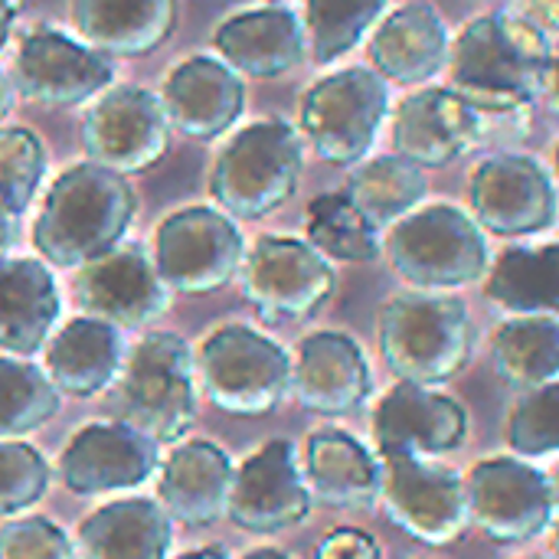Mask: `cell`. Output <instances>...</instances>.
Masks as SVG:
<instances>
[{
  "label": "cell",
  "instance_id": "28",
  "mask_svg": "<svg viewBox=\"0 0 559 559\" xmlns=\"http://www.w3.org/2000/svg\"><path fill=\"white\" fill-rule=\"evenodd\" d=\"M124 367L121 331L102 318L69 321L46 347V373L59 393L88 400L118 383Z\"/></svg>",
  "mask_w": 559,
  "mask_h": 559
},
{
  "label": "cell",
  "instance_id": "10",
  "mask_svg": "<svg viewBox=\"0 0 559 559\" xmlns=\"http://www.w3.org/2000/svg\"><path fill=\"white\" fill-rule=\"evenodd\" d=\"M472 527L495 544H531L557 521L559 498L554 478L521 455H491L468 478Z\"/></svg>",
  "mask_w": 559,
  "mask_h": 559
},
{
  "label": "cell",
  "instance_id": "33",
  "mask_svg": "<svg viewBox=\"0 0 559 559\" xmlns=\"http://www.w3.org/2000/svg\"><path fill=\"white\" fill-rule=\"evenodd\" d=\"M357 210L380 229L393 226L426 200V174L413 160L400 154H383L373 160H360V167L350 174L344 190Z\"/></svg>",
  "mask_w": 559,
  "mask_h": 559
},
{
  "label": "cell",
  "instance_id": "30",
  "mask_svg": "<svg viewBox=\"0 0 559 559\" xmlns=\"http://www.w3.org/2000/svg\"><path fill=\"white\" fill-rule=\"evenodd\" d=\"M170 544V514L151 498L111 501L79 527L85 559H167Z\"/></svg>",
  "mask_w": 559,
  "mask_h": 559
},
{
  "label": "cell",
  "instance_id": "50",
  "mask_svg": "<svg viewBox=\"0 0 559 559\" xmlns=\"http://www.w3.org/2000/svg\"><path fill=\"white\" fill-rule=\"evenodd\" d=\"M554 167H557V174H559V144H557V151H554Z\"/></svg>",
  "mask_w": 559,
  "mask_h": 559
},
{
  "label": "cell",
  "instance_id": "6",
  "mask_svg": "<svg viewBox=\"0 0 559 559\" xmlns=\"http://www.w3.org/2000/svg\"><path fill=\"white\" fill-rule=\"evenodd\" d=\"M301 138L285 121H255L242 128L216 157L210 193L239 219H259L285 206L301 180Z\"/></svg>",
  "mask_w": 559,
  "mask_h": 559
},
{
  "label": "cell",
  "instance_id": "7",
  "mask_svg": "<svg viewBox=\"0 0 559 559\" xmlns=\"http://www.w3.org/2000/svg\"><path fill=\"white\" fill-rule=\"evenodd\" d=\"M197 373L206 400L242 419L275 413L292 390L288 350L246 324L213 331L197 350Z\"/></svg>",
  "mask_w": 559,
  "mask_h": 559
},
{
  "label": "cell",
  "instance_id": "18",
  "mask_svg": "<svg viewBox=\"0 0 559 559\" xmlns=\"http://www.w3.org/2000/svg\"><path fill=\"white\" fill-rule=\"evenodd\" d=\"M157 442L128 423H88L82 426L62 459L59 481L72 495H105L138 488L157 472Z\"/></svg>",
  "mask_w": 559,
  "mask_h": 559
},
{
  "label": "cell",
  "instance_id": "15",
  "mask_svg": "<svg viewBox=\"0 0 559 559\" xmlns=\"http://www.w3.org/2000/svg\"><path fill=\"white\" fill-rule=\"evenodd\" d=\"M311 488L288 439H272L233 475L226 518L249 534H282L311 518Z\"/></svg>",
  "mask_w": 559,
  "mask_h": 559
},
{
  "label": "cell",
  "instance_id": "44",
  "mask_svg": "<svg viewBox=\"0 0 559 559\" xmlns=\"http://www.w3.org/2000/svg\"><path fill=\"white\" fill-rule=\"evenodd\" d=\"M544 95H547L550 108H554V111H559V52H554V59H550V66H547Z\"/></svg>",
  "mask_w": 559,
  "mask_h": 559
},
{
  "label": "cell",
  "instance_id": "12",
  "mask_svg": "<svg viewBox=\"0 0 559 559\" xmlns=\"http://www.w3.org/2000/svg\"><path fill=\"white\" fill-rule=\"evenodd\" d=\"M468 203L475 223L501 239L540 236L559 213L554 174L537 157L518 151L491 154L472 170Z\"/></svg>",
  "mask_w": 559,
  "mask_h": 559
},
{
  "label": "cell",
  "instance_id": "8",
  "mask_svg": "<svg viewBox=\"0 0 559 559\" xmlns=\"http://www.w3.org/2000/svg\"><path fill=\"white\" fill-rule=\"evenodd\" d=\"M390 115V88L377 69L350 66L318 79L298 108V121L314 154L334 167L360 164Z\"/></svg>",
  "mask_w": 559,
  "mask_h": 559
},
{
  "label": "cell",
  "instance_id": "34",
  "mask_svg": "<svg viewBox=\"0 0 559 559\" xmlns=\"http://www.w3.org/2000/svg\"><path fill=\"white\" fill-rule=\"evenodd\" d=\"M308 242L337 262H373L380 255V229L357 210L347 193H321L308 206Z\"/></svg>",
  "mask_w": 559,
  "mask_h": 559
},
{
  "label": "cell",
  "instance_id": "24",
  "mask_svg": "<svg viewBox=\"0 0 559 559\" xmlns=\"http://www.w3.org/2000/svg\"><path fill=\"white\" fill-rule=\"evenodd\" d=\"M449 26L432 3H406L380 20L370 39L373 69L396 85H429L449 66Z\"/></svg>",
  "mask_w": 559,
  "mask_h": 559
},
{
  "label": "cell",
  "instance_id": "27",
  "mask_svg": "<svg viewBox=\"0 0 559 559\" xmlns=\"http://www.w3.org/2000/svg\"><path fill=\"white\" fill-rule=\"evenodd\" d=\"M72 26L105 56H147L170 39L180 0H72Z\"/></svg>",
  "mask_w": 559,
  "mask_h": 559
},
{
  "label": "cell",
  "instance_id": "26",
  "mask_svg": "<svg viewBox=\"0 0 559 559\" xmlns=\"http://www.w3.org/2000/svg\"><path fill=\"white\" fill-rule=\"evenodd\" d=\"M311 498L328 508L360 511L380 501V462L377 455L344 429H318L305 442L301 459Z\"/></svg>",
  "mask_w": 559,
  "mask_h": 559
},
{
  "label": "cell",
  "instance_id": "42",
  "mask_svg": "<svg viewBox=\"0 0 559 559\" xmlns=\"http://www.w3.org/2000/svg\"><path fill=\"white\" fill-rule=\"evenodd\" d=\"M518 13L534 20L544 33H559V0H518Z\"/></svg>",
  "mask_w": 559,
  "mask_h": 559
},
{
  "label": "cell",
  "instance_id": "9",
  "mask_svg": "<svg viewBox=\"0 0 559 559\" xmlns=\"http://www.w3.org/2000/svg\"><path fill=\"white\" fill-rule=\"evenodd\" d=\"M380 501L386 518L426 547H452L472 527L465 478L416 452L380 455Z\"/></svg>",
  "mask_w": 559,
  "mask_h": 559
},
{
  "label": "cell",
  "instance_id": "29",
  "mask_svg": "<svg viewBox=\"0 0 559 559\" xmlns=\"http://www.w3.org/2000/svg\"><path fill=\"white\" fill-rule=\"evenodd\" d=\"M59 308V288L43 262L0 259V350L20 357L43 350Z\"/></svg>",
  "mask_w": 559,
  "mask_h": 559
},
{
  "label": "cell",
  "instance_id": "51",
  "mask_svg": "<svg viewBox=\"0 0 559 559\" xmlns=\"http://www.w3.org/2000/svg\"><path fill=\"white\" fill-rule=\"evenodd\" d=\"M554 485H557V498H559V472H557V478H554Z\"/></svg>",
  "mask_w": 559,
  "mask_h": 559
},
{
  "label": "cell",
  "instance_id": "41",
  "mask_svg": "<svg viewBox=\"0 0 559 559\" xmlns=\"http://www.w3.org/2000/svg\"><path fill=\"white\" fill-rule=\"evenodd\" d=\"M314 559H383L380 544L360 527H334L314 550Z\"/></svg>",
  "mask_w": 559,
  "mask_h": 559
},
{
  "label": "cell",
  "instance_id": "31",
  "mask_svg": "<svg viewBox=\"0 0 559 559\" xmlns=\"http://www.w3.org/2000/svg\"><path fill=\"white\" fill-rule=\"evenodd\" d=\"M485 298L508 314L559 318V242L504 249L485 275Z\"/></svg>",
  "mask_w": 559,
  "mask_h": 559
},
{
  "label": "cell",
  "instance_id": "43",
  "mask_svg": "<svg viewBox=\"0 0 559 559\" xmlns=\"http://www.w3.org/2000/svg\"><path fill=\"white\" fill-rule=\"evenodd\" d=\"M16 216H20V213H13V210L7 206V200L0 197V259H3V255L13 249V242H16V233H20Z\"/></svg>",
  "mask_w": 559,
  "mask_h": 559
},
{
  "label": "cell",
  "instance_id": "45",
  "mask_svg": "<svg viewBox=\"0 0 559 559\" xmlns=\"http://www.w3.org/2000/svg\"><path fill=\"white\" fill-rule=\"evenodd\" d=\"M16 10H20V0H0V49L10 36V23H13Z\"/></svg>",
  "mask_w": 559,
  "mask_h": 559
},
{
  "label": "cell",
  "instance_id": "13",
  "mask_svg": "<svg viewBox=\"0 0 559 559\" xmlns=\"http://www.w3.org/2000/svg\"><path fill=\"white\" fill-rule=\"evenodd\" d=\"M337 288L331 262L305 239L262 236L242 259V295L265 321H305Z\"/></svg>",
  "mask_w": 559,
  "mask_h": 559
},
{
  "label": "cell",
  "instance_id": "47",
  "mask_svg": "<svg viewBox=\"0 0 559 559\" xmlns=\"http://www.w3.org/2000/svg\"><path fill=\"white\" fill-rule=\"evenodd\" d=\"M10 102H13V92H10V79L3 75V69H0V118L10 111Z\"/></svg>",
  "mask_w": 559,
  "mask_h": 559
},
{
  "label": "cell",
  "instance_id": "39",
  "mask_svg": "<svg viewBox=\"0 0 559 559\" xmlns=\"http://www.w3.org/2000/svg\"><path fill=\"white\" fill-rule=\"evenodd\" d=\"M49 488L46 459L16 439H0V518L33 508Z\"/></svg>",
  "mask_w": 559,
  "mask_h": 559
},
{
  "label": "cell",
  "instance_id": "52",
  "mask_svg": "<svg viewBox=\"0 0 559 559\" xmlns=\"http://www.w3.org/2000/svg\"><path fill=\"white\" fill-rule=\"evenodd\" d=\"M521 559H547V557H521Z\"/></svg>",
  "mask_w": 559,
  "mask_h": 559
},
{
  "label": "cell",
  "instance_id": "40",
  "mask_svg": "<svg viewBox=\"0 0 559 559\" xmlns=\"http://www.w3.org/2000/svg\"><path fill=\"white\" fill-rule=\"evenodd\" d=\"M0 559H79L72 537L46 521V518H23L0 527Z\"/></svg>",
  "mask_w": 559,
  "mask_h": 559
},
{
  "label": "cell",
  "instance_id": "19",
  "mask_svg": "<svg viewBox=\"0 0 559 559\" xmlns=\"http://www.w3.org/2000/svg\"><path fill=\"white\" fill-rule=\"evenodd\" d=\"M75 298L88 318L115 328H147L167 311L170 288L141 249H111L82 265Z\"/></svg>",
  "mask_w": 559,
  "mask_h": 559
},
{
  "label": "cell",
  "instance_id": "2",
  "mask_svg": "<svg viewBox=\"0 0 559 559\" xmlns=\"http://www.w3.org/2000/svg\"><path fill=\"white\" fill-rule=\"evenodd\" d=\"M134 210L138 197L124 174L95 160L69 167L33 223V246L59 269L88 265L118 246Z\"/></svg>",
  "mask_w": 559,
  "mask_h": 559
},
{
  "label": "cell",
  "instance_id": "3",
  "mask_svg": "<svg viewBox=\"0 0 559 559\" xmlns=\"http://www.w3.org/2000/svg\"><path fill=\"white\" fill-rule=\"evenodd\" d=\"M380 354L396 380L442 386L455 380L475 354V321L468 305L449 292H400L380 308Z\"/></svg>",
  "mask_w": 559,
  "mask_h": 559
},
{
  "label": "cell",
  "instance_id": "38",
  "mask_svg": "<svg viewBox=\"0 0 559 559\" xmlns=\"http://www.w3.org/2000/svg\"><path fill=\"white\" fill-rule=\"evenodd\" d=\"M46 151L29 128H0V197L23 213L43 180Z\"/></svg>",
  "mask_w": 559,
  "mask_h": 559
},
{
  "label": "cell",
  "instance_id": "20",
  "mask_svg": "<svg viewBox=\"0 0 559 559\" xmlns=\"http://www.w3.org/2000/svg\"><path fill=\"white\" fill-rule=\"evenodd\" d=\"M295 400L318 416H350L373 393L364 347L341 331H314L298 344L292 364Z\"/></svg>",
  "mask_w": 559,
  "mask_h": 559
},
{
  "label": "cell",
  "instance_id": "37",
  "mask_svg": "<svg viewBox=\"0 0 559 559\" xmlns=\"http://www.w3.org/2000/svg\"><path fill=\"white\" fill-rule=\"evenodd\" d=\"M504 442L521 459L559 455V380L518 396L504 423Z\"/></svg>",
  "mask_w": 559,
  "mask_h": 559
},
{
  "label": "cell",
  "instance_id": "22",
  "mask_svg": "<svg viewBox=\"0 0 559 559\" xmlns=\"http://www.w3.org/2000/svg\"><path fill=\"white\" fill-rule=\"evenodd\" d=\"M160 102L170 128L193 141H210L229 131L242 115L246 85L233 66L210 56H190L167 75Z\"/></svg>",
  "mask_w": 559,
  "mask_h": 559
},
{
  "label": "cell",
  "instance_id": "14",
  "mask_svg": "<svg viewBox=\"0 0 559 559\" xmlns=\"http://www.w3.org/2000/svg\"><path fill=\"white\" fill-rule=\"evenodd\" d=\"M82 141L95 164L124 177L141 174L170 151V118L154 92L118 85L85 115Z\"/></svg>",
  "mask_w": 559,
  "mask_h": 559
},
{
  "label": "cell",
  "instance_id": "4",
  "mask_svg": "<svg viewBox=\"0 0 559 559\" xmlns=\"http://www.w3.org/2000/svg\"><path fill=\"white\" fill-rule=\"evenodd\" d=\"M393 272L419 292H452L485 282L491 249L485 229L455 203L436 200L396 219L386 233Z\"/></svg>",
  "mask_w": 559,
  "mask_h": 559
},
{
  "label": "cell",
  "instance_id": "32",
  "mask_svg": "<svg viewBox=\"0 0 559 559\" xmlns=\"http://www.w3.org/2000/svg\"><path fill=\"white\" fill-rule=\"evenodd\" d=\"M491 360L518 393L559 380V318L511 314L491 337Z\"/></svg>",
  "mask_w": 559,
  "mask_h": 559
},
{
  "label": "cell",
  "instance_id": "46",
  "mask_svg": "<svg viewBox=\"0 0 559 559\" xmlns=\"http://www.w3.org/2000/svg\"><path fill=\"white\" fill-rule=\"evenodd\" d=\"M177 559H229L226 557V550L223 547H200V550H190V554H183V557Z\"/></svg>",
  "mask_w": 559,
  "mask_h": 559
},
{
  "label": "cell",
  "instance_id": "25",
  "mask_svg": "<svg viewBox=\"0 0 559 559\" xmlns=\"http://www.w3.org/2000/svg\"><path fill=\"white\" fill-rule=\"evenodd\" d=\"M216 49L226 66L255 79H275L301 66L308 52V36L288 7H262L229 16L216 36Z\"/></svg>",
  "mask_w": 559,
  "mask_h": 559
},
{
  "label": "cell",
  "instance_id": "48",
  "mask_svg": "<svg viewBox=\"0 0 559 559\" xmlns=\"http://www.w3.org/2000/svg\"><path fill=\"white\" fill-rule=\"evenodd\" d=\"M242 559H295V557H288L285 550H275V547H259V550H249Z\"/></svg>",
  "mask_w": 559,
  "mask_h": 559
},
{
  "label": "cell",
  "instance_id": "17",
  "mask_svg": "<svg viewBox=\"0 0 559 559\" xmlns=\"http://www.w3.org/2000/svg\"><path fill=\"white\" fill-rule=\"evenodd\" d=\"M468 409L455 396L413 380L390 386L373 409V442L380 455H452L468 442Z\"/></svg>",
  "mask_w": 559,
  "mask_h": 559
},
{
  "label": "cell",
  "instance_id": "35",
  "mask_svg": "<svg viewBox=\"0 0 559 559\" xmlns=\"http://www.w3.org/2000/svg\"><path fill=\"white\" fill-rule=\"evenodd\" d=\"M390 0H305L308 52L318 66L354 52L383 20Z\"/></svg>",
  "mask_w": 559,
  "mask_h": 559
},
{
  "label": "cell",
  "instance_id": "21",
  "mask_svg": "<svg viewBox=\"0 0 559 559\" xmlns=\"http://www.w3.org/2000/svg\"><path fill=\"white\" fill-rule=\"evenodd\" d=\"M111 75L105 52L52 29H33L16 56V85L36 105H79L105 92Z\"/></svg>",
  "mask_w": 559,
  "mask_h": 559
},
{
  "label": "cell",
  "instance_id": "16",
  "mask_svg": "<svg viewBox=\"0 0 559 559\" xmlns=\"http://www.w3.org/2000/svg\"><path fill=\"white\" fill-rule=\"evenodd\" d=\"M485 138V115L452 85H419L393 115V154L439 170L472 154Z\"/></svg>",
  "mask_w": 559,
  "mask_h": 559
},
{
  "label": "cell",
  "instance_id": "11",
  "mask_svg": "<svg viewBox=\"0 0 559 559\" xmlns=\"http://www.w3.org/2000/svg\"><path fill=\"white\" fill-rule=\"evenodd\" d=\"M246 242L236 223L210 206H187L157 226L154 265L170 292L210 295L242 269Z\"/></svg>",
  "mask_w": 559,
  "mask_h": 559
},
{
  "label": "cell",
  "instance_id": "36",
  "mask_svg": "<svg viewBox=\"0 0 559 559\" xmlns=\"http://www.w3.org/2000/svg\"><path fill=\"white\" fill-rule=\"evenodd\" d=\"M59 413V390L46 370L0 357V439H20Z\"/></svg>",
  "mask_w": 559,
  "mask_h": 559
},
{
  "label": "cell",
  "instance_id": "23",
  "mask_svg": "<svg viewBox=\"0 0 559 559\" xmlns=\"http://www.w3.org/2000/svg\"><path fill=\"white\" fill-rule=\"evenodd\" d=\"M236 465L206 439L177 445L160 465V508L183 527H213L229 511Z\"/></svg>",
  "mask_w": 559,
  "mask_h": 559
},
{
  "label": "cell",
  "instance_id": "1",
  "mask_svg": "<svg viewBox=\"0 0 559 559\" xmlns=\"http://www.w3.org/2000/svg\"><path fill=\"white\" fill-rule=\"evenodd\" d=\"M554 59L547 33L524 13H485L462 26L449 52L452 88L481 115H514L544 95Z\"/></svg>",
  "mask_w": 559,
  "mask_h": 559
},
{
  "label": "cell",
  "instance_id": "5",
  "mask_svg": "<svg viewBox=\"0 0 559 559\" xmlns=\"http://www.w3.org/2000/svg\"><path fill=\"white\" fill-rule=\"evenodd\" d=\"M197 360L183 337L147 334L121 367L115 413L157 445L180 442L197 419Z\"/></svg>",
  "mask_w": 559,
  "mask_h": 559
},
{
  "label": "cell",
  "instance_id": "49",
  "mask_svg": "<svg viewBox=\"0 0 559 559\" xmlns=\"http://www.w3.org/2000/svg\"><path fill=\"white\" fill-rule=\"evenodd\" d=\"M550 550H554V557L559 559V518L550 524Z\"/></svg>",
  "mask_w": 559,
  "mask_h": 559
}]
</instances>
